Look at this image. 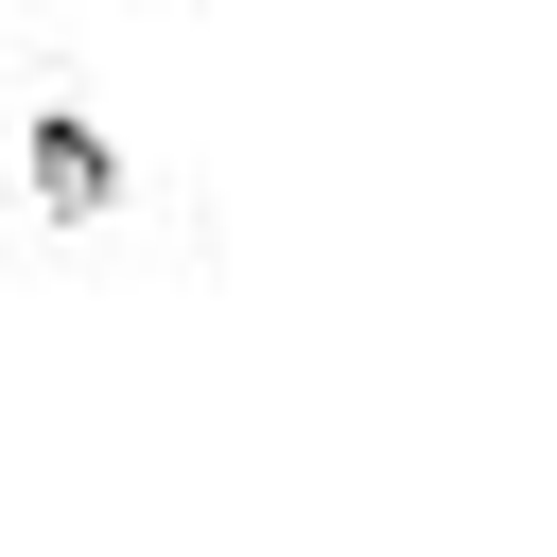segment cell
Returning a JSON list of instances; mask_svg holds the SVG:
<instances>
[{"instance_id": "obj_1", "label": "cell", "mask_w": 557, "mask_h": 557, "mask_svg": "<svg viewBox=\"0 0 557 557\" xmlns=\"http://www.w3.org/2000/svg\"><path fill=\"white\" fill-rule=\"evenodd\" d=\"M0 278L17 296H209L226 226L139 87L122 0H0Z\"/></svg>"}]
</instances>
